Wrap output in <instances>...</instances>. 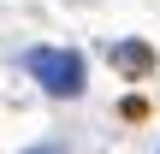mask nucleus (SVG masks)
Returning <instances> with one entry per match:
<instances>
[{
  "label": "nucleus",
  "mask_w": 160,
  "mask_h": 154,
  "mask_svg": "<svg viewBox=\"0 0 160 154\" xmlns=\"http://www.w3.org/2000/svg\"><path fill=\"white\" fill-rule=\"evenodd\" d=\"M24 154H65V148H53V142H36V148H24Z\"/></svg>",
  "instance_id": "7ed1b4c3"
},
{
  "label": "nucleus",
  "mask_w": 160,
  "mask_h": 154,
  "mask_svg": "<svg viewBox=\"0 0 160 154\" xmlns=\"http://www.w3.org/2000/svg\"><path fill=\"white\" fill-rule=\"evenodd\" d=\"M107 59H113L125 77H148V71H154V47H148V42H113Z\"/></svg>",
  "instance_id": "f03ea898"
},
{
  "label": "nucleus",
  "mask_w": 160,
  "mask_h": 154,
  "mask_svg": "<svg viewBox=\"0 0 160 154\" xmlns=\"http://www.w3.org/2000/svg\"><path fill=\"white\" fill-rule=\"evenodd\" d=\"M24 71H30L53 101L83 95V53H77V47H30V53H24Z\"/></svg>",
  "instance_id": "f257e3e1"
}]
</instances>
